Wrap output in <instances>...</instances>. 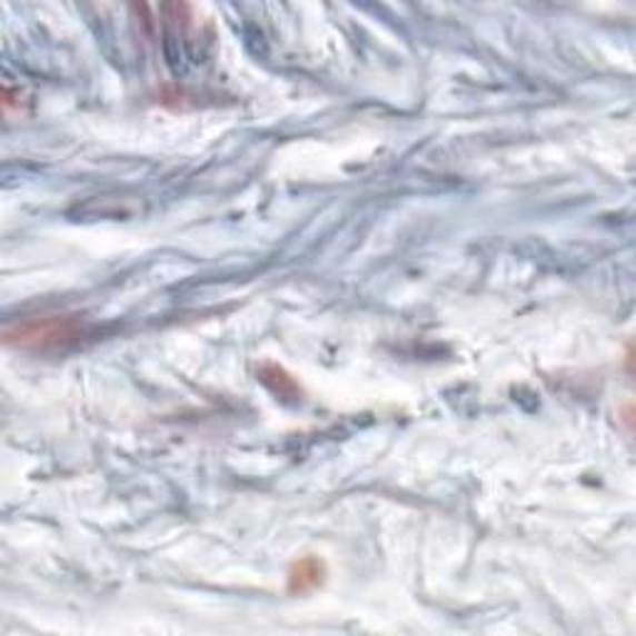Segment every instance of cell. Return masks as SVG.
<instances>
[{
	"label": "cell",
	"instance_id": "cell-2",
	"mask_svg": "<svg viewBox=\"0 0 636 636\" xmlns=\"http://www.w3.org/2000/svg\"><path fill=\"white\" fill-rule=\"evenodd\" d=\"M326 579V565L324 559L314 555H306L291 562L289 575H286V589L291 595H306V592L316 589Z\"/></svg>",
	"mask_w": 636,
	"mask_h": 636
},
{
	"label": "cell",
	"instance_id": "cell-1",
	"mask_svg": "<svg viewBox=\"0 0 636 636\" xmlns=\"http://www.w3.org/2000/svg\"><path fill=\"white\" fill-rule=\"evenodd\" d=\"M82 334L76 318H30L6 328V344L20 348H58L76 344Z\"/></svg>",
	"mask_w": 636,
	"mask_h": 636
}]
</instances>
